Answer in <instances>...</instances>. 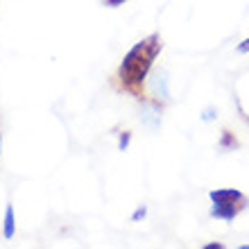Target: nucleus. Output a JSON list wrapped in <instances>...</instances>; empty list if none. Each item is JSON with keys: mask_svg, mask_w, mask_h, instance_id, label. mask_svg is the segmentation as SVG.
Masks as SVG:
<instances>
[{"mask_svg": "<svg viewBox=\"0 0 249 249\" xmlns=\"http://www.w3.org/2000/svg\"><path fill=\"white\" fill-rule=\"evenodd\" d=\"M145 215V209H138L136 213H134V220H138V217H143Z\"/></svg>", "mask_w": 249, "mask_h": 249, "instance_id": "8", "label": "nucleus"}, {"mask_svg": "<svg viewBox=\"0 0 249 249\" xmlns=\"http://www.w3.org/2000/svg\"><path fill=\"white\" fill-rule=\"evenodd\" d=\"M213 211L211 215L213 217H220V220H233L238 215V209H236V202H213Z\"/></svg>", "mask_w": 249, "mask_h": 249, "instance_id": "2", "label": "nucleus"}, {"mask_svg": "<svg viewBox=\"0 0 249 249\" xmlns=\"http://www.w3.org/2000/svg\"><path fill=\"white\" fill-rule=\"evenodd\" d=\"M107 2H109V5H111V7H118V5H123L124 0H107Z\"/></svg>", "mask_w": 249, "mask_h": 249, "instance_id": "9", "label": "nucleus"}, {"mask_svg": "<svg viewBox=\"0 0 249 249\" xmlns=\"http://www.w3.org/2000/svg\"><path fill=\"white\" fill-rule=\"evenodd\" d=\"M129 145V134H123V138H120V150H124Z\"/></svg>", "mask_w": 249, "mask_h": 249, "instance_id": "5", "label": "nucleus"}, {"mask_svg": "<svg viewBox=\"0 0 249 249\" xmlns=\"http://www.w3.org/2000/svg\"><path fill=\"white\" fill-rule=\"evenodd\" d=\"M5 238H14V209L7 206L5 211Z\"/></svg>", "mask_w": 249, "mask_h": 249, "instance_id": "4", "label": "nucleus"}, {"mask_svg": "<svg viewBox=\"0 0 249 249\" xmlns=\"http://www.w3.org/2000/svg\"><path fill=\"white\" fill-rule=\"evenodd\" d=\"M159 50H161L159 36H152L150 41H141L138 46H134L127 53L123 66H120V79L129 86L141 84L147 77V72L152 68V61L159 54Z\"/></svg>", "mask_w": 249, "mask_h": 249, "instance_id": "1", "label": "nucleus"}, {"mask_svg": "<svg viewBox=\"0 0 249 249\" xmlns=\"http://www.w3.org/2000/svg\"><path fill=\"white\" fill-rule=\"evenodd\" d=\"M238 50H240V53H249V39H245L243 43L238 46Z\"/></svg>", "mask_w": 249, "mask_h": 249, "instance_id": "6", "label": "nucleus"}, {"mask_svg": "<svg viewBox=\"0 0 249 249\" xmlns=\"http://www.w3.org/2000/svg\"><path fill=\"white\" fill-rule=\"evenodd\" d=\"M206 249H222V245L220 243H209L206 245Z\"/></svg>", "mask_w": 249, "mask_h": 249, "instance_id": "7", "label": "nucleus"}, {"mask_svg": "<svg viewBox=\"0 0 249 249\" xmlns=\"http://www.w3.org/2000/svg\"><path fill=\"white\" fill-rule=\"evenodd\" d=\"M211 199L213 202H240L243 193H238L233 188H224V190H211Z\"/></svg>", "mask_w": 249, "mask_h": 249, "instance_id": "3", "label": "nucleus"}]
</instances>
